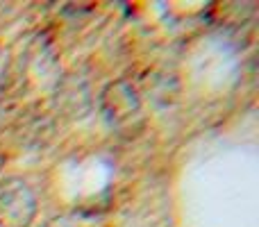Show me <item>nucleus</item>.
<instances>
[{
    "label": "nucleus",
    "mask_w": 259,
    "mask_h": 227,
    "mask_svg": "<svg viewBox=\"0 0 259 227\" xmlns=\"http://www.w3.org/2000/svg\"><path fill=\"white\" fill-rule=\"evenodd\" d=\"M36 216V196L21 177L0 182V227H30Z\"/></svg>",
    "instance_id": "nucleus-1"
},
{
    "label": "nucleus",
    "mask_w": 259,
    "mask_h": 227,
    "mask_svg": "<svg viewBox=\"0 0 259 227\" xmlns=\"http://www.w3.org/2000/svg\"><path fill=\"white\" fill-rule=\"evenodd\" d=\"M100 114L105 116L112 127H121V125L130 123L134 116L141 112V98L139 91L130 84L127 80H114L100 91Z\"/></svg>",
    "instance_id": "nucleus-2"
},
{
    "label": "nucleus",
    "mask_w": 259,
    "mask_h": 227,
    "mask_svg": "<svg viewBox=\"0 0 259 227\" xmlns=\"http://www.w3.org/2000/svg\"><path fill=\"white\" fill-rule=\"evenodd\" d=\"M48 227H91V223L75 220V218H59V220H55V223H48Z\"/></svg>",
    "instance_id": "nucleus-3"
},
{
    "label": "nucleus",
    "mask_w": 259,
    "mask_h": 227,
    "mask_svg": "<svg viewBox=\"0 0 259 227\" xmlns=\"http://www.w3.org/2000/svg\"><path fill=\"white\" fill-rule=\"evenodd\" d=\"M3 164H5V157H3V152H0V168H3Z\"/></svg>",
    "instance_id": "nucleus-4"
}]
</instances>
